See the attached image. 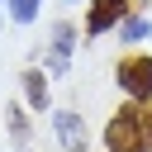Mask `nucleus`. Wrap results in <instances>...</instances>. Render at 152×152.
<instances>
[{
    "label": "nucleus",
    "mask_w": 152,
    "mask_h": 152,
    "mask_svg": "<svg viewBox=\"0 0 152 152\" xmlns=\"http://www.w3.org/2000/svg\"><path fill=\"white\" fill-rule=\"evenodd\" d=\"M104 142L109 152H147V133H142V114L138 109H114L109 128H104Z\"/></svg>",
    "instance_id": "nucleus-1"
},
{
    "label": "nucleus",
    "mask_w": 152,
    "mask_h": 152,
    "mask_svg": "<svg viewBox=\"0 0 152 152\" xmlns=\"http://www.w3.org/2000/svg\"><path fill=\"white\" fill-rule=\"evenodd\" d=\"M119 86H124V95L147 100V95H152V57H128V62H119Z\"/></svg>",
    "instance_id": "nucleus-2"
},
{
    "label": "nucleus",
    "mask_w": 152,
    "mask_h": 152,
    "mask_svg": "<svg viewBox=\"0 0 152 152\" xmlns=\"http://www.w3.org/2000/svg\"><path fill=\"white\" fill-rule=\"evenodd\" d=\"M124 14H128V0H90L86 33H109L114 24H124Z\"/></svg>",
    "instance_id": "nucleus-3"
},
{
    "label": "nucleus",
    "mask_w": 152,
    "mask_h": 152,
    "mask_svg": "<svg viewBox=\"0 0 152 152\" xmlns=\"http://www.w3.org/2000/svg\"><path fill=\"white\" fill-rule=\"evenodd\" d=\"M52 124H57V138H62V147H66V152H86V128H81V119H76L71 109L52 114Z\"/></svg>",
    "instance_id": "nucleus-4"
},
{
    "label": "nucleus",
    "mask_w": 152,
    "mask_h": 152,
    "mask_svg": "<svg viewBox=\"0 0 152 152\" xmlns=\"http://www.w3.org/2000/svg\"><path fill=\"white\" fill-rule=\"evenodd\" d=\"M71 43H76V33H71V24H57L52 28V71H66V52H71Z\"/></svg>",
    "instance_id": "nucleus-5"
},
{
    "label": "nucleus",
    "mask_w": 152,
    "mask_h": 152,
    "mask_svg": "<svg viewBox=\"0 0 152 152\" xmlns=\"http://www.w3.org/2000/svg\"><path fill=\"white\" fill-rule=\"evenodd\" d=\"M24 100L33 109H48V81H43V71H24Z\"/></svg>",
    "instance_id": "nucleus-6"
},
{
    "label": "nucleus",
    "mask_w": 152,
    "mask_h": 152,
    "mask_svg": "<svg viewBox=\"0 0 152 152\" xmlns=\"http://www.w3.org/2000/svg\"><path fill=\"white\" fill-rule=\"evenodd\" d=\"M124 43H142L147 33H152V19H142V14H133V19H124Z\"/></svg>",
    "instance_id": "nucleus-7"
},
{
    "label": "nucleus",
    "mask_w": 152,
    "mask_h": 152,
    "mask_svg": "<svg viewBox=\"0 0 152 152\" xmlns=\"http://www.w3.org/2000/svg\"><path fill=\"white\" fill-rule=\"evenodd\" d=\"M38 5H43V0H10V14H14L19 24H33V19H38Z\"/></svg>",
    "instance_id": "nucleus-8"
},
{
    "label": "nucleus",
    "mask_w": 152,
    "mask_h": 152,
    "mask_svg": "<svg viewBox=\"0 0 152 152\" xmlns=\"http://www.w3.org/2000/svg\"><path fill=\"white\" fill-rule=\"evenodd\" d=\"M142 114V133H147V142H152V109H138Z\"/></svg>",
    "instance_id": "nucleus-9"
},
{
    "label": "nucleus",
    "mask_w": 152,
    "mask_h": 152,
    "mask_svg": "<svg viewBox=\"0 0 152 152\" xmlns=\"http://www.w3.org/2000/svg\"><path fill=\"white\" fill-rule=\"evenodd\" d=\"M71 5H76V0H71Z\"/></svg>",
    "instance_id": "nucleus-10"
}]
</instances>
